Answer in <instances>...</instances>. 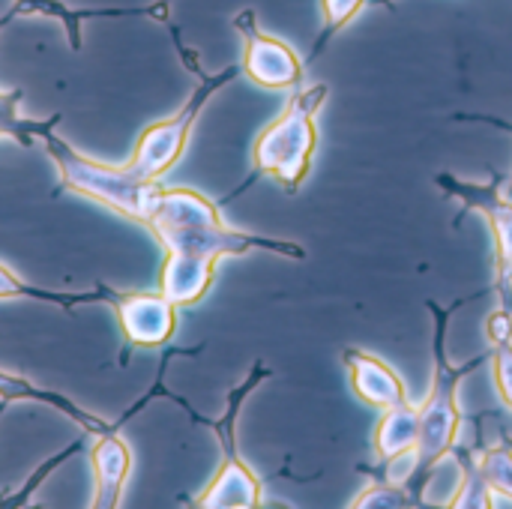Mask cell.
<instances>
[{"instance_id": "obj_1", "label": "cell", "mask_w": 512, "mask_h": 509, "mask_svg": "<svg viewBox=\"0 0 512 509\" xmlns=\"http://www.w3.org/2000/svg\"><path fill=\"white\" fill-rule=\"evenodd\" d=\"M141 225L168 252L159 276V294H165L177 309L195 306L207 297L216 264L225 255L273 252L291 261L309 258V252L297 240L261 237L231 228L222 219L219 204L195 189H165L156 183Z\"/></svg>"}, {"instance_id": "obj_2", "label": "cell", "mask_w": 512, "mask_h": 509, "mask_svg": "<svg viewBox=\"0 0 512 509\" xmlns=\"http://www.w3.org/2000/svg\"><path fill=\"white\" fill-rule=\"evenodd\" d=\"M492 285L483 291H474L468 297L453 300L450 306H441L435 300H426V309L432 315V387L423 399V405H417V417H420V441H417V474L411 480V498L417 507L426 504V486L435 474V468L453 456L462 426L468 420L462 402H459V387L468 375H474L480 366H489V351L477 354L474 360L456 366L447 354V330L450 321L456 318V312L468 303H477L483 297H492Z\"/></svg>"}, {"instance_id": "obj_3", "label": "cell", "mask_w": 512, "mask_h": 509, "mask_svg": "<svg viewBox=\"0 0 512 509\" xmlns=\"http://www.w3.org/2000/svg\"><path fill=\"white\" fill-rule=\"evenodd\" d=\"M330 93V84L318 81L312 87H297L285 111L261 129V135L252 144V174L225 198L234 201L243 195L258 177L276 180L288 195H297L306 177L312 174L321 132H318V111L324 108Z\"/></svg>"}, {"instance_id": "obj_4", "label": "cell", "mask_w": 512, "mask_h": 509, "mask_svg": "<svg viewBox=\"0 0 512 509\" xmlns=\"http://www.w3.org/2000/svg\"><path fill=\"white\" fill-rule=\"evenodd\" d=\"M273 378V369L258 357L249 369V375L228 390V399H225V414L216 417V420H207L201 417L198 411H192V405L186 402L183 411L189 414L192 423L198 426H207L213 429V435L219 438V447H222V465L213 477V483L195 498V507L201 509H255L264 504V483L261 477L249 468V462L240 456L237 450V420H240V411L246 405V399L267 381Z\"/></svg>"}, {"instance_id": "obj_5", "label": "cell", "mask_w": 512, "mask_h": 509, "mask_svg": "<svg viewBox=\"0 0 512 509\" xmlns=\"http://www.w3.org/2000/svg\"><path fill=\"white\" fill-rule=\"evenodd\" d=\"M177 48L186 60V66L195 72L198 78V87L192 90V96L186 99V105L168 117V120H159L153 126H147L138 138V147L129 159V165L123 168L132 180H141V183H150V180H159L165 171H171L180 156L186 153V144H189V132L195 126V120L201 117L204 105L210 102L213 93H219L225 84H231L237 75H243V66H228L225 72H216V75H207L201 66H198V57L195 51H186V45L177 39Z\"/></svg>"}, {"instance_id": "obj_6", "label": "cell", "mask_w": 512, "mask_h": 509, "mask_svg": "<svg viewBox=\"0 0 512 509\" xmlns=\"http://www.w3.org/2000/svg\"><path fill=\"white\" fill-rule=\"evenodd\" d=\"M501 171H492L489 183L462 180L453 171H438L435 186L444 198L462 204V210H480L489 222L492 243H495V282L492 291L498 297V309L512 315V198L501 189Z\"/></svg>"}, {"instance_id": "obj_7", "label": "cell", "mask_w": 512, "mask_h": 509, "mask_svg": "<svg viewBox=\"0 0 512 509\" xmlns=\"http://www.w3.org/2000/svg\"><path fill=\"white\" fill-rule=\"evenodd\" d=\"M234 27L243 33V75L264 87V90H297L303 84V60L297 51L282 42L279 36H270L258 27L255 12L246 9L234 18Z\"/></svg>"}, {"instance_id": "obj_8", "label": "cell", "mask_w": 512, "mask_h": 509, "mask_svg": "<svg viewBox=\"0 0 512 509\" xmlns=\"http://www.w3.org/2000/svg\"><path fill=\"white\" fill-rule=\"evenodd\" d=\"M114 309L129 348H159L177 330V306L165 294H123Z\"/></svg>"}, {"instance_id": "obj_9", "label": "cell", "mask_w": 512, "mask_h": 509, "mask_svg": "<svg viewBox=\"0 0 512 509\" xmlns=\"http://www.w3.org/2000/svg\"><path fill=\"white\" fill-rule=\"evenodd\" d=\"M339 357L348 372V384L363 405L387 411V408L411 402L405 378L387 360H381L363 348H342Z\"/></svg>"}, {"instance_id": "obj_10", "label": "cell", "mask_w": 512, "mask_h": 509, "mask_svg": "<svg viewBox=\"0 0 512 509\" xmlns=\"http://www.w3.org/2000/svg\"><path fill=\"white\" fill-rule=\"evenodd\" d=\"M93 459V471H96V501L93 507L111 509L120 504L123 495V483L132 471V453L129 447L120 441L117 432L99 435L96 447L90 450Z\"/></svg>"}, {"instance_id": "obj_11", "label": "cell", "mask_w": 512, "mask_h": 509, "mask_svg": "<svg viewBox=\"0 0 512 509\" xmlns=\"http://www.w3.org/2000/svg\"><path fill=\"white\" fill-rule=\"evenodd\" d=\"M420 441V417H417V405L405 402L396 408H387L372 432V453L375 462H387L396 459L408 450H417Z\"/></svg>"}, {"instance_id": "obj_12", "label": "cell", "mask_w": 512, "mask_h": 509, "mask_svg": "<svg viewBox=\"0 0 512 509\" xmlns=\"http://www.w3.org/2000/svg\"><path fill=\"white\" fill-rule=\"evenodd\" d=\"M123 294H126V291H114V288H108V285H99V288H93V291H75V294L42 291V288L24 285L12 270H6V267L0 264V300H39V303L75 309V306H84V303H111V306H117Z\"/></svg>"}, {"instance_id": "obj_13", "label": "cell", "mask_w": 512, "mask_h": 509, "mask_svg": "<svg viewBox=\"0 0 512 509\" xmlns=\"http://www.w3.org/2000/svg\"><path fill=\"white\" fill-rule=\"evenodd\" d=\"M453 459L471 468L489 489H498L512 498V447L507 438L498 447H480V450H462L456 444Z\"/></svg>"}, {"instance_id": "obj_14", "label": "cell", "mask_w": 512, "mask_h": 509, "mask_svg": "<svg viewBox=\"0 0 512 509\" xmlns=\"http://www.w3.org/2000/svg\"><path fill=\"white\" fill-rule=\"evenodd\" d=\"M366 6H369V0H321L324 27H321L318 39H315V45H312V51H309V63H315V60L324 54V48L330 45V39H333L342 27H348Z\"/></svg>"}, {"instance_id": "obj_15", "label": "cell", "mask_w": 512, "mask_h": 509, "mask_svg": "<svg viewBox=\"0 0 512 509\" xmlns=\"http://www.w3.org/2000/svg\"><path fill=\"white\" fill-rule=\"evenodd\" d=\"M351 509H402L414 507V498L405 486H390L381 480H372L351 504Z\"/></svg>"}, {"instance_id": "obj_16", "label": "cell", "mask_w": 512, "mask_h": 509, "mask_svg": "<svg viewBox=\"0 0 512 509\" xmlns=\"http://www.w3.org/2000/svg\"><path fill=\"white\" fill-rule=\"evenodd\" d=\"M81 444H84V438L72 441V444H69V447H66L63 453H57L54 459L42 462V465H39V468L33 471V477H30V480H27V483H24V486H21L18 492H12V495H3V498H0V509L24 507V504L30 501V495H33V492H36V489L42 486V480H45V477H48V474H51L54 468H60V465H63V462H66V459H69V456L75 453V450H81Z\"/></svg>"}, {"instance_id": "obj_17", "label": "cell", "mask_w": 512, "mask_h": 509, "mask_svg": "<svg viewBox=\"0 0 512 509\" xmlns=\"http://www.w3.org/2000/svg\"><path fill=\"white\" fill-rule=\"evenodd\" d=\"M489 372L504 408L512 414V342L489 345Z\"/></svg>"}, {"instance_id": "obj_18", "label": "cell", "mask_w": 512, "mask_h": 509, "mask_svg": "<svg viewBox=\"0 0 512 509\" xmlns=\"http://www.w3.org/2000/svg\"><path fill=\"white\" fill-rule=\"evenodd\" d=\"M486 342L489 345H501V342H512V315L504 309H495L486 318Z\"/></svg>"}, {"instance_id": "obj_19", "label": "cell", "mask_w": 512, "mask_h": 509, "mask_svg": "<svg viewBox=\"0 0 512 509\" xmlns=\"http://www.w3.org/2000/svg\"><path fill=\"white\" fill-rule=\"evenodd\" d=\"M450 120L456 123H486V126H495V129H504L512 135V120H504V117H492V114H468V111H459L453 114Z\"/></svg>"}, {"instance_id": "obj_20", "label": "cell", "mask_w": 512, "mask_h": 509, "mask_svg": "<svg viewBox=\"0 0 512 509\" xmlns=\"http://www.w3.org/2000/svg\"><path fill=\"white\" fill-rule=\"evenodd\" d=\"M501 189H504L507 198H512V174H504V177H501Z\"/></svg>"}, {"instance_id": "obj_21", "label": "cell", "mask_w": 512, "mask_h": 509, "mask_svg": "<svg viewBox=\"0 0 512 509\" xmlns=\"http://www.w3.org/2000/svg\"><path fill=\"white\" fill-rule=\"evenodd\" d=\"M369 3H390V0H369Z\"/></svg>"}, {"instance_id": "obj_22", "label": "cell", "mask_w": 512, "mask_h": 509, "mask_svg": "<svg viewBox=\"0 0 512 509\" xmlns=\"http://www.w3.org/2000/svg\"><path fill=\"white\" fill-rule=\"evenodd\" d=\"M504 438H507V435H504ZM507 441H510V438H507ZM510 447H512V441H510Z\"/></svg>"}]
</instances>
